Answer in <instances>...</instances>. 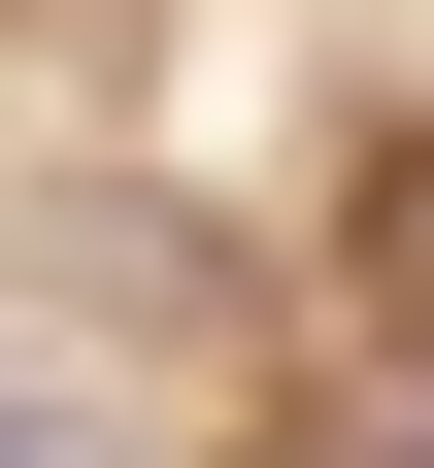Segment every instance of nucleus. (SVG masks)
Returning <instances> with one entry per match:
<instances>
[{"label":"nucleus","mask_w":434,"mask_h":468,"mask_svg":"<svg viewBox=\"0 0 434 468\" xmlns=\"http://www.w3.org/2000/svg\"><path fill=\"white\" fill-rule=\"evenodd\" d=\"M367 302H434V134H367Z\"/></svg>","instance_id":"f257e3e1"}]
</instances>
